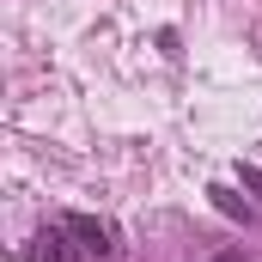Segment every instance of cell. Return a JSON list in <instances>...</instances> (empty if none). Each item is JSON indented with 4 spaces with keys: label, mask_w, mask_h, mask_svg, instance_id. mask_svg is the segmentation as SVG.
Returning a JSON list of instances; mask_svg holds the SVG:
<instances>
[{
    "label": "cell",
    "mask_w": 262,
    "mask_h": 262,
    "mask_svg": "<svg viewBox=\"0 0 262 262\" xmlns=\"http://www.w3.org/2000/svg\"><path fill=\"white\" fill-rule=\"evenodd\" d=\"M213 262H238V256H213Z\"/></svg>",
    "instance_id": "3957f363"
},
{
    "label": "cell",
    "mask_w": 262,
    "mask_h": 262,
    "mask_svg": "<svg viewBox=\"0 0 262 262\" xmlns=\"http://www.w3.org/2000/svg\"><path fill=\"white\" fill-rule=\"evenodd\" d=\"M244 183H250V189H262V171H244Z\"/></svg>",
    "instance_id": "7a4b0ae2"
},
{
    "label": "cell",
    "mask_w": 262,
    "mask_h": 262,
    "mask_svg": "<svg viewBox=\"0 0 262 262\" xmlns=\"http://www.w3.org/2000/svg\"><path fill=\"white\" fill-rule=\"evenodd\" d=\"M61 226L73 232V238H79V250H85V256H110V250H116V232H110L104 220H85V213H61Z\"/></svg>",
    "instance_id": "6da1fadb"
}]
</instances>
